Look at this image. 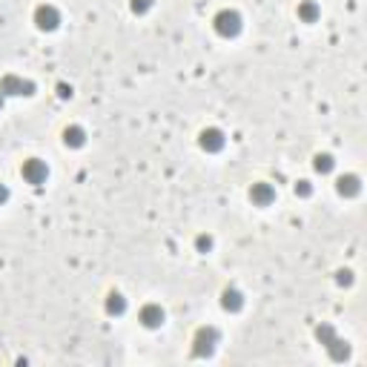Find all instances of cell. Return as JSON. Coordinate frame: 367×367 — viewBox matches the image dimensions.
<instances>
[{"label":"cell","instance_id":"obj_6","mask_svg":"<svg viewBox=\"0 0 367 367\" xmlns=\"http://www.w3.org/2000/svg\"><path fill=\"white\" fill-rule=\"evenodd\" d=\"M316 167H318V169H330V158H327V155H324V158H318Z\"/></svg>","mask_w":367,"mask_h":367},{"label":"cell","instance_id":"obj_3","mask_svg":"<svg viewBox=\"0 0 367 367\" xmlns=\"http://www.w3.org/2000/svg\"><path fill=\"white\" fill-rule=\"evenodd\" d=\"M161 321H164V310H158V307H147V310H144V324L155 327V324H161Z\"/></svg>","mask_w":367,"mask_h":367},{"label":"cell","instance_id":"obj_4","mask_svg":"<svg viewBox=\"0 0 367 367\" xmlns=\"http://www.w3.org/2000/svg\"><path fill=\"white\" fill-rule=\"evenodd\" d=\"M23 172H26V178H32V181H40V178H43V175H46V169L40 167V164H37V161H29V164H26V169H23Z\"/></svg>","mask_w":367,"mask_h":367},{"label":"cell","instance_id":"obj_2","mask_svg":"<svg viewBox=\"0 0 367 367\" xmlns=\"http://www.w3.org/2000/svg\"><path fill=\"white\" fill-rule=\"evenodd\" d=\"M37 23H40L43 29H52V26L58 23V15H55V9H49V6H40V9H37Z\"/></svg>","mask_w":367,"mask_h":367},{"label":"cell","instance_id":"obj_1","mask_svg":"<svg viewBox=\"0 0 367 367\" xmlns=\"http://www.w3.org/2000/svg\"><path fill=\"white\" fill-rule=\"evenodd\" d=\"M215 29L221 34H235L238 32V15L235 12H221L215 17Z\"/></svg>","mask_w":367,"mask_h":367},{"label":"cell","instance_id":"obj_7","mask_svg":"<svg viewBox=\"0 0 367 367\" xmlns=\"http://www.w3.org/2000/svg\"><path fill=\"white\" fill-rule=\"evenodd\" d=\"M6 198V189H3V186H0V201Z\"/></svg>","mask_w":367,"mask_h":367},{"label":"cell","instance_id":"obj_5","mask_svg":"<svg viewBox=\"0 0 367 367\" xmlns=\"http://www.w3.org/2000/svg\"><path fill=\"white\" fill-rule=\"evenodd\" d=\"M338 189H341V192H356V189H359V178H353V175L341 178V181H338Z\"/></svg>","mask_w":367,"mask_h":367}]
</instances>
